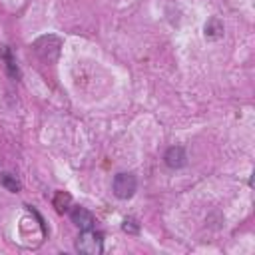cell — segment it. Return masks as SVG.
Here are the masks:
<instances>
[{
  "mask_svg": "<svg viewBox=\"0 0 255 255\" xmlns=\"http://www.w3.org/2000/svg\"><path fill=\"white\" fill-rule=\"evenodd\" d=\"M205 36L211 38V40H217V38L223 36V24H221L219 18H215V16L209 18V22L205 24Z\"/></svg>",
  "mask_w": 255,
  "mask_h": 255,
  "instance_id": "cell-7",
  "label": "cell"
},
{
  "mask_svg": "<svg viewBox=\"0 0 255 255\" xmlns=\"http://www.w3.org/2000/svg\"><path fill=\"white\" fill-rule=\"evenodd\" d=\"M70 217H72V221H74L80 229H94V225H96L94 215H92L86 207H74L72 213H70Z\"/></svg>",
  "mask_w": 255,
  "mask_h": 255,
  "instance_id": "cell-4",
  "label": "cell"
},
{
  "mask_svg": "<svg viewBox=\"0 0 255 255\" xmlns=\"http://www.w3.org/2000/svg\"><path fill=\"white\" fill-rule=\"evenodd\" d=\"M76 251L84 255H100L104 251V237L96 229H82L80 237L76 239Z\"/></svg>",
  "mask_w": 255,
  "mask_h": 255,
  "instance_id": "cell-1",
  "label": "cell"
},
{
  "mask_svg": "<svg viewBox=\"0 0 255 255\" xmlns=\"http://www.w3.org/2000/svg\"><path fill=\"white\" fill-rule=\"evenodd\" d=\"M112 189H114V195H116L118 199H129V197H133V193H135V189H137V179H135L133 173L122 171V173H118V175L114 177Z\"/></svg>",
  "mask_w": 255,
  "mask_h": 255,
  "instance_id": "cell-2",
  "label": "cell"
},
{
  "mask_svg": "<svg viewBox=\"0 0 255 255\" xmlns=\"http://www.w3.org/2000/svg\"><path fill=\"white\" fill-rule=\"evenodd\" d=\"M0 185L6 187V189L12 191V193H18V191L22 189L20 179H18L14 173H10V171H2V173H0Z\"/></svg>",
  "mask_w": 255,
  "mask_h": 255,
  "instance_id": "cell-6",
  "label": "cell"
},
{
  "mask_svg": "<svg viewBox=\"0 0 255 255\" xmlns=\"http://www.w3.org/2000/svg\"><path fill=\"white\" fill-rule=\"evenodd\" d=\"M163 161H165L167 167L179 169V167H183V165L187 163V153H185V149H183L181 145H171V147L165 151Z\"/></svg>",
  "mask_w": 255,
  "mask_h": 255,
  "instance_id": "cell-3",
  "label": "cell"
},
{
  "mask_svg": "<svg viewBox=\"0 0 255 255\" xmlns=\"http://www.w3.org/2000/svg\"><path fill=\"white\" fill-rule=\"evenodd\" d=\"M122 229L126 231V233H139V223L133 219V217H126L124 219V223H122Z\"/></svg>",
  "mask_w": 255,
  "mask_h": 255,
  "instance_id": "cell-9",
  "label": "cell"
},
{
  "mask_svg": "<svg viewBox=\"0 0 255 255\" xmlns=\"http://www.w3.org/2000/svg\"><path fill=\"white\" fill-rule=\"evenodd\" d=\"M72 203V197L66 193V191H56L54 193V199H52V205L56 207L58 213H64Z\"/></svg>",
  "mask_w": 255,
  "mask_h": 255,
  "instance_id": "cell-8",
  "label": "cell"
},
{
  "mask_svg": "<svg viewBox=\"0 0 255 255\" xmlns=\"http://www.w3.org/2000/svg\"><path fill=\"white\" fill-rule=\"evenodd\" d=\"M2 60H4V68H6V74L12 78V80H20V68H18V62L12 54V50L8 46L2 48Z\"/></svg>",
  "mask_w": 255,
  "mask_h": 255,
  "instance_id": "cell-5",
  "label": "cell"
}]
</instances>
